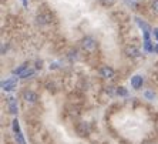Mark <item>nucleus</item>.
I'll list each match as a JSON object with an SVG mask.
<instances>
[{
	"mask_svg": "<svg viewBox=\"0 0 158 144\" xmlns=\"http://www.w3.org/2000/svg\"><path fill=\"white\" fill-rule=\"evenodd\" d=\"M80 46L83 47V50H85L88 53H93V52H96L97 47H98V41L91 36H85L80 40Z\"/></svg>",
	"mask_w": 158,
	"mask_h": 144,
	"instance_id": "obj_1",
	"label": "nucleus"
},
{
	"mask_svg": "<svg viewBox=\"0 0 158 144\" xmlns=\"http://www.w3.org/2000/svg\"><path fill=\"white\" fill-rule=\"evenodd\" d=\"M124 53L127 57H130V59H138V57H141V50L137 46H127V47L124 49Z\"/></svg>",
	"mask_w": 158,
	"mask_h": 144,
	"instance_id": "obj_2",
	"label": "nucleus"
},
{
	"mask_svg": "<svg viewBox=\"0 0 158 144\" xmlns=\"http://www.w3.org/2000/svg\"><path fill=\"white\" fill-rule=\"evenodd\" d=\"M23 100L26 101V103H30V104H34L39 100V96H37V93H34L33 90H24L22 94Z\"/></svg>",
	"mask_w": 158,
	"mask_h": 144,
	"instance_id": "obj_3",
	"label": "nucleus"
},
{
	"mask_svg": "<svg viewBox=\"0 0 158 144\" xmlns=\"http://www.w3.org/2000/svg\"><path fill=\"white\" fill-rule=\"evenodd\" d=\"M98 73L103 78H113L114 77V74H115V71H114V69L110 67V66H101L100 67V70H98Z\"/></svg>",
	"mask_w": 158,
	"mask_h": 144,
	"instance_id": "obj_4",
	"label": "nucleus"
},
{
	"mask_svg": "<svg viewBox=\"0 0 158 144\" xmlns=\"http://www.w3.org/2000/svg\"><path fill=\"white\" fill-rule=\"evenodd\" d=\"M16 86H17V80H16L15 77L2 81V89H3L4 91H11V90H15Z\"/></svg>",
	"mask_w": 158,
	"mask_h": 144,
	"instance_id": "obj_5",
	"label": "nucleus"
},
{
	"mask_svg": "<svg viewBox=\"0 0 158 144\" xmlns=\"http://www.w3.org/2000/svg\"><path fill=\"white\" fill-rule=\"evenodd\" d=\"M36 20L39 24H48V23H52L53 16L50 13H47V11H44V13H40V15L37 16Z\"/></svg>",
	"mask_w": 158,
	"mask_h": 144,
	"instance_id": "obj_6",
	"label": "nucleus"
},
{
	"mask_svg": "<svg viewBox=\"0 0 158 144\" xmlns=\"http://www.w3.org/2000/svg\"><path fill=\"white\" fill-rule=\"evenodd\" d=\"M131 87L135 90H140L143 87V83H144V77L140 76V74H135V76H132L131 77Z\"/></svg>",
	"mask_w": 158,
	"mask_h": 144,
	"instance_id": "obj_7",
	"label": "nucleus"
},
{
	"mask_svg": "<svg viewBox=\"0 0 158 144\" xmlns=\"http://www.w3.org/2000/svg\"><path fill=\"white\" fill-rule=\"evenodd\" d=\"M7 106H9V111H10L11 114H17L19 106H17V100H16L15 97H10V99H9Z\"/></svg>",
	"mask_w": 158,
	"mask_h": 144,
	"instance_id": "obj_8",
	"label": "nucleus"
},
{
	"mask_svg": "<svg viewBox=\"0 0 158 144\" xmlns=\"http://www.w3.org/2000/svg\"><path fill=\"white\" fill-rule=\"evenodd\" d=\"M27 69H29V63H23V64H20L19 67L13 69V71H11V73L15 74V76H19V77H20V76H22V74L24 73Z\"/></svg>",
	"mask_w": 158,
	"mask_h": 144,
	"instance_id": "obj_9",
	"label": "nucleus"
},
{
	"mask_svg": "<svg viewBox=\"0 0 158 144\" xmlns=\"http://www.w3.org/2000/svg\"><path fill=\"white\" fill-rule=\"evenodd\" d=\"M77 131H78V134H80V136H87V133H88V126L85 124V123H80V124H78Z\"/></svg>",
	"mask_w": 158,
	"mask_h": 144,
	"instance_id": "obj_10",
	"label": "nucleus"
},
{
	"mask_svg": "<svg viewBox=\"0 0 158 144\" xmlns=\"http://www.w3.org/2000/svg\"><path fill=\"white\" fill-rule=\"evenodd\" d=\"M124 3L131 9H138L140 7V0H124Z\"/></svg>",
	"mask_w": 158,
	"mask_h": 144,
	"instance_id": "obj_11",
	"label": "nucleus"
},
{
	"mask_svg": "<svg viewBox=\"0 0 158 144\" xmlns=\"http://www.w3.org/2000/svg\"><path fill=\"white\" fill-rule=\"evenodd\" d=\"M98 2L104 7H111V6H114V4L117 3V0H98Z\"/></svg>",
	"mask_w": 158,
	"mask_h": 144,
	"instance_id": "obj_12",
	"label": "nucleus"
},
{
	"mask_svg": "<svg viewBox=\"0 0 158 144\" xmlns=\"http://www.w3.org/2000/svg\"><path fill=\"white\" fill-rule=\"evenodd\" d=\"M115 94H117V96H121V97H127L128 96V91H127V89H124V87H117V89H115Z\"/></svg>",
	"mask_w": 158,
	"mask_h": 144,
	"instance_id": "obj_13",
	"label": "nucleus"
},
{
	"mask_svg": "<svg viewBox=\"0 0 158 144\" xmlns=\"http://www.w3.org/2000/svg\"><path fill=\"white\" fill-rule=\"evenodd\" d=\"M78 52L77 50H70V52H69V54H67V57H69V60H70V61H73V60H77L78 59Z\"/></svg>",
	"mask_w": 158,
	"mask_h": 144,
	"instance_id": "obj_14",
	"label": "nucleus"
},
{
	"mask_svg": "<svg viewBox=\"0 0 158 144\" xmlns=\"http://www.w3.org/2000/svg\"><path fill=\"white\" fill-rule=\"evenodd\" d=\"M33 74H34V70H33V69H27V70L24 71V73H23L20 77H22V78H29V77H31Z\"/></svg>",
	"mask_w": 158,
	"mask_h": 144,
	"instance_id": "obj_15",
	"label": "nucleus"
},
{
	"mask_svg": "<svg viewBox=\"0 0 158 144\" xmlns=\"http://www.w3.org/2000/svg\"><path fill=\"white\" fill-rule=\"evenodd\" d=\"M13 131H15V134L20 133V126H19V120H17V118H15V120H13Z\"/></svg>",
	"mask_w": 158,
	"mask_h": 144,
	"instance_id": "obj_16",
	"label": "nucleus"
},
{
	"mask_svg": "<svg viewBox=\"0 0 158 144\" xmlns=\"http://www.w3.org/2000/svg\"><path fill=\"white\" fill-rule=\"evenodd\" d=\"M15 137H16V141H17L19 144H26V141H24V137H23L22 133L15 134Z\"/></svg>",
	"mask_w": 158,
	"mask_h": 144,
	"instance_id": "obj_17",
	"label": "nucleus"
},
{
	"mask_svg": "<svg viewBox=\"0 0 158 144\" xmlns=\"http://www.w3.org/2000/svg\"><path fill=\"white\" fill-rule=\"evenodd\" d=\"M151 9H152L154 13L158 15V0H152V2H151Z\"/></svg>",
	"mask_w": 158,
	"mask_h": 144,
	"instance_id": "obj_18",
	"label": "nucleus"
},
{
	"mask_svg": "<svg viewBox=\"0 0 158 144\" xmlns=\"http://www.w3.org/2000/svg\"><path fill=\"white\" fill-rule=\"evenodd\" d=\"M144 96L147 97V99H151V100H152V99H154V96H155V94H154V93H152V91H150V90H148V91H145V93H144Z\"/></svg>",
	"mask_w": 158,
	"mask_h": 144,
	"instance_id": "obj_19",
	"label": "nucleus"
},
{
	"mask_svg": "<svg viewBox=\"0 0 158 144\" xmlns=\"http://www.w3.org/2000/svg\"><path fill=\"white\" fill-rule=\"evenodd\" d=\"M154 36H155V39H157V41H158V27H155L154 29Z\"/></svg>",
	"mask_w": 158,
	"mask_h": 144,
	"instance_id": "obj_20",
	"label": "nucleus"
},
{
	"mask_svg": "<svg viewBox=\"0 0 158 144\" xmlns=\"http://www.w3.org/2000/svg\"><path fill=\"white\" fill-rule=\"evenodd\" d=\"M22 3H23V6H24V7H27V6H29V2H27V0H22Z\"/></svg>",
	"mask_w": 158,
	"mask_h": 144,
	"instance_id": "obj_21",
	"label": "nucleus"
},
{
	"mask_svg": "<svg viewBox=\"0 0 158 144\" xmlns=\"http://www.w3.org/2000/svg\"><path fill=\"white\" fill-rule=\"evenodd\" d=\"M154 53H157V54H158V44L154 46Z\"/></svg>",
	"mask_w": 158,
	"mask_h": 144,
	"instance_id": "obj_22",
	"label": "nucleus"
}]
</instances>
